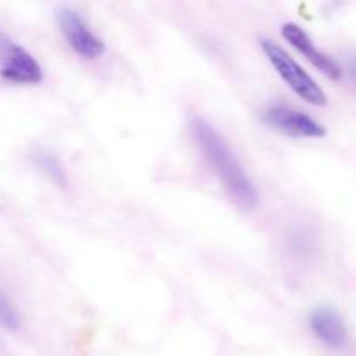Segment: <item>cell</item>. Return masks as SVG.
<instances>
[{
	"label": "cell",
	"instance_id": "8",
	"mask_svg": "<svg viewBox=\"0 0 356 356\" xmlns=\"http://www.w3.org/2000/svg\"><path fill=\"white\" fill-rule=\"evenodd\" d=\"M35 163H37L38 169L52 181L58 186H66V172L63 163L59 162L58 156L51 155L47 152H40L35 155Z\"/></svg>",
	"mask_w": 356,
	"mask_h": 356
},
{
	"label": "cell",
	"instance_id": "2",
	"mask_svg": "<svg viewBox=\"0 0 356 356\" xmlns=\"http://www.w3.org/2000/svg\"><path fill=\"white\" fill-rule=\"evenodd\" d=\"M259 45L263 49L266 59L270 61V65L275 68V72L280 75V79L302 101H306L308 104H313V106H325V90L316 83V80L280 44H277L271 38H261Z\"/></svg>",
	"mask_w": 356,
	"mask_h": 356
},
{
	"label": "cell",
	"instance_id": "4",
	"mask_svg": "<svg viewBox=\"0 0 356 356\" xmlns=\"http://www.w3.org/2000/svg\"><path fill=\"white\" fill-rule=\"evenodd\" d=\"M0 76L16 86H37L44 70L30 51L0 35Z\"/></svg>",
	"mask_w": 356,
	"mask_h": 356
},
{
	"label": "cell",
	"instance_id": "3",
	"mask_svg": "<svg viewBox=\"0 0 356 356\" xmlns=\"http://www.w3.org/2000/svg\"><path fill=\"white\" fill-rule=\"evenodd\" d=\"M56 21L65 37L66 44L73 49L76 56L83 59H99L106 52V44L103 38L90 30L87 21L72 7H59L56 10Z\"/></svg>",
	"mask_w": 356,
	"mask_h": 356
},
{
	"label": "cell",
	"instance_id": "10",
	"mask_svg": "<svg viewBox=\"0 0 356 356\" xmlns=\"http://www.w3.org/2000/svg\"><path fill=\"white\" fill-rule=\"evenodd\" d=\"M348 66H350V75L353 79L355 86H356V54L350 56V61H348Z\"/></svg>",
	"mask_w": 356,
	"mask_h": 356
},
{
	"label": "cell",
	"instance_id": "5",
	"mask_svg": "<svg viewBox=\"0 0 356 356\" xmlns=\"http://www.w3.org/2000/svg\"><path fill=\"white\" fill-rule=\"evenodd\" d=\"M263 120L270 127L292 138H323L327 129L312 115L285 103H271L263 110Z\"/></svg>",
	"mask_w": 356,
	"mask_h": 356
},
{
	"label": "cell",
	"instance_id": "1",
	"mask_svg": "<svg viewBox=\"0 0 356 356\" xmlns=\"http://www.w3.org/2000/svg\"><path fill=\"white\" fill-rule=\"evenodd\" d=\"M191 132L200 153L235 204L245 211L256 207L259 202L256 184L252 183L225 138L202 117H195L191 120Z\"/></svg>",
	"mask_w": 356,
	"mask_h": 356
},
{
	"label": "cell",
	"instance_id": "6",
	"mask_svg": "<svg viewBox=\"0 0 356 356\" xmlns=\"http://www.w3.org/2000/svg\"><path fill=\"white\" fill-rule=\"evenodd\" d=\"M280 33L285 42H289L299 54L305 56V58L308 59L316 70H320L323 75H327L332 80L343 79V70L337 65L336 59L330 58V56L325 54L323 51H320L305 28L299 26L298 23H284L280 28Z\"/></svg>",
	"mask_w": 356,
	"mask_h": 356
},
{
	"label": "cell",
	"instance_id": "9",
	"mask_svg": "<svg viewBox=\"0 0 356 356\" xmlns=\"http://www.w3.org/2000/svg\"><path fill=\"white\" fill-rule=\"evenodd\" d=\"M0 327H3L9 332H14L21 327L19 312L2 289H0Z\"/></svg>",
	"mask_w": 356,
	"mask_h": 356
},
{
	"label": "cell",
	"instance_id": "7",
	"mask_svg": "<svg viewBox=\"0 0 356 356\" xmlns=\"http://www.w3.org/2000/svg\"><path fill=\"white\" fill-rule=\"evenodd\" d=\"M309 329L316 339L332 350H341L348 341V329L343 316L329 306H320L309 315Z\"/></svg>",
	"mask_w": 356,
	"mask_h": 356
}]
</instances>
